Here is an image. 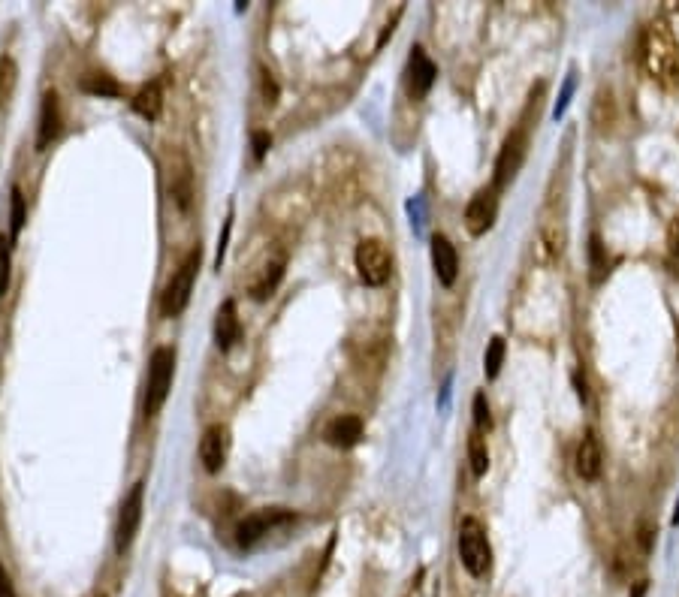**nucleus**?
Instances as JSON below:
<instances>
[{
  "mask_svg": "<svg viewBox=\"0 0 679 597\" xmlns=\"http://www.w3.org/2000/svg\"><path fill=\"white\" fill-rule=\"evenodd\" d=\"M474 429L483 435V432H489V426H492V417H489V402H486V395L483 392H477L474 395Z\"/></svg>",
  "mask_w": 679,
  "mask_h": 597,
  "instance_id": "obj_26",
  "label": "nucleus"
},
{
  "mask_svg": "<svg viewBox=\"0 0 679 597\" xmlns=\"http://www.w3.org/2000/svg\"><path fill=\"white\" fill-rule=\"evenodd\" d=\"M565 245H568V230H565V215H553V218H544L541 224V233H538V251H541V260L547 263H556L562 254H565Z\"/></svg>",
  "mask_w": 679,
  "mask_h": 597,
  "instance_id": "obj_12",
  "label": "nucleus"
},
{
  "mask_svg": "<svg viewBox=\"0 0 679 597\" xmlns=\"http://www.w3.org/2000/svg\"><path fill=\"white\" fill-rule=\"evenodd\" d=\"M667 248L673 257H679V218H673V224L667 227Z\"/></svg>",
  "mask_w": 679,
  "mask_h": 597,
  "instance_id": "obj_31",
  "label": "nucleus"
},
{
  "mask_svg": "<svg viewBox=\"0 0 679 597\" xmlns=\"http://www.w3.org/2000/svg\"><path fill=\"white\" fill-rule=\"evenodd\" d=\"M281 275H284V260H275V263H269L266 266V272L251 284V296L257 299V302H263V299H269L272 293H275V287H278V281H281Z\"/></svg>",
  "mask_w": 679,
  "mask_h": 597,
  "instance_id": "obj_20",
  "label": "nucleus"
},
{
  "mask_svg": "<svg viewBox=\"0 0 679 597\" xmlns=\"http://www.w3.org/2000/svg\"><path fill=\"white\" fill-rule=\"evenodd\" d=\"M529 154V124L517 127L507 133L501 151H498V160H495V175H492V190L501 193L507 184H511L517 178V172L523 169V160Z\"/></svg>",
  "mask_w": 679,
  "mask_h": 597,
  "instance_id": "obj_5",
  "label": "nucleus"
},
{
  "mask_svg": "<svg viewBox=\"0 0 679 597\" xmlns=\"http://www.w3.org/2000/svg\"><path fill=\"white\" fill-rule=\"evenodd\" d=\"M239 338H242L239 311H236V302L227 299V302L218 308V317H215V341H218L221 350H230Z\"/></svg>",
  "mask_w": 679,
  "mask_h": 597,
  "instance_id": "obj_17",
  "label": "nucleus"
},
{
  "mask_svg": "<svg viewBox=\"0 0 679 597\" xmlns=\"http://www.w3.org/2000/svg\"><path fill=\"white\" fill-rule=\"evenodd\" d=\"M504 353H507L504 338H501V335H495V338L489 341V347H486V356H483V371H486V377H489V380H495V377H498L501 362H504Z\"/></svg>",
  "mask_w": 679,
  "mask_h": 597,
  "instance_id": "obj_23",
  "label": "nucleus"
},
{
  "mask_svg": "<svg viewBox=\"0 0 679 597\" xmlns=\"http://www.w3.org/2000/svg\"><path fill=\"white\" fill-rule=\"evenodd\" d=\"M169 193H173L176 206L182 212L191 209V199H194V175H191V163L185 154H176L173 169H169Z\"/></svg>",
  "mask_w": 679,
  "mask_h": 597,
  "instance_id": "obj_13",
  "label": "nucleus"
},
{
  "mask_svg": "<svg viewBox=\"0 0 679 597\" xmlns=\"http://www.w3.org/2000/svg\"><path fill=\"white\" fill-rule=\"evenodd\" d=\"M589 260H592V284H601L607 275V257H604V245L601 236L589 239Z\"/></svg>",
  "mask_w": 679,
  "mask_h": 597,
  "instance_id": "obj_24",
  "label": "nucleus"
},
{
  "mask_svg": "<svg viewBox=\"0 0 679 597\" xmlns=\"http://www.w3.org/2000/svg\"><path fill=\"white\" fill-rule=\"evenodd\" d=\"M197 272H200V248L191 251L182 266L176 269V275L169 278L166 290H163V299H160V311L163 317H179L188 302H191V293H194V281H197Z\"/></svg>",
  "mask_w": 679,
  "mask_h": 597,
  "instance_id": "obj_4",
  "label": "nucleus"
},
{
  "mask_svg": "<svg viewBox=\"0 0 679 597\" xmlns=\"http://www.w3.org/2000/svg\"><path fill=\"white\" fill-rule=\"evenodd\" d=\"M571 91H574V79H568V85H565V94H562V100H559V106H556V118L565 112V106H568V97H571Z\"/></svg>",
  "mask_w": 679,
  "mask_h": 597,
  "instance_id": "obj_33",
  "label": "nucleus"
},
{
  "mask_svg": "<svg viewBox=\"0 0 679 597\" xmlns=\"http://www.w3.org/2000/svg\"><path fill=\"white\" fill-rule=\"evenodd\" d=\"M22 227H25V196H22V190L19 187H13V239L22 233Z\"/></svg>",
  "mask_w": 679,
  "mask_h": 597,
  "instance_id": "obj_28",
  "label": "nucleus"
},
{
  "mask_svg": "<svg viewBox=\"0 0 679 597\" xmlns=\"http://www.w3.org/2000/svg\"><path fill=\"white\" fill-rule=\"evenodd\" d=\"M640 61L643 70L664 88H679V43L667 31V25L655 22L640 37Z\"/></svg>",
  "mask_w": 679,
  "mask_h": 597,
  "instance_id": "obj_1",
  "label": "nucleus"
},
{
  "mask_svg": "<svg viewBox=\"0 0 679 597\" xmlns=\"http://www.w3.org/2000/svg\"><path fill=\"white\" fill-rule=\"evenodd\" d=\"M323 438H326L332 447H354V444L363 438V420H360V417H335V420L326 426Z\"/></svg>",
  "mask_w": 679,
  "mask_h": 597,
  "instance_id": "obj_18",
  "label": "nucleus"
},
{
  "mask_svg": "<svg viewBox=\"0 0 679 597\" xmlns=\"http://www.w3.org/2000/svg\"><path fill=\"white\" fill-rule=\"evenodd\" d=\"M10 266H13V257H10V239L0 236V296L7 293L10 287Z\"/></svg>",
  "mask_w": 679,
  "mask_h": 597,
  "instance_id": "obj_27",
  "label": "nucleus"
},
{
  "mask_svg": "<svg viewBox=\"0 0 679 597\" xmlns=\"http://www.w3.org/2000/svg\"><path fill=\"white\" fill-rule=\"evenodd\" d=\"M142 510H145V483H133V489L124 495L118 522H115V552L124 555L130 543L136 540V531L142 525Z\"/></svg>",
  "mask_w": 679,
  "mask_h": 597,
  "instance_id": "obj_7",
  "label": "nucleus"
},
{
  "mask_svg": "<svg viewBox=\"0 0 679 597\" xmlns=\"http://www.w3.org/2000/svg\"><path fill=\"white\" fill-rule=\"evenodd\" d=\"M176 374V350L173 347H157L148 362V383H145V417H157L166 405L169 389H173Z\"/></svg>",
  "mask_w": 679,
  "mask_h": 597,
  "instance_id": "obj_2",
  "label": "nucleus"
},
{
  "mask_svg": "<svg viewBox=\"0 0 679 597\" xmlns=\"http://www.w3.org/2000/svg\"><path fill=\"white\" fill-rule=\"evenodd\" d=\"M19 85V67L10 55H0V106H7Z\"/></svg>",
  "mask_w": 679,
  "mask_h": 597,
  "instance_id": "obj_21",
  "label": "nucleus"
},
{
  "mask_svg": "<svg viewBox=\"0 0 679 597\" xmlns=\"http://www.w3.org/2000/svg\"><path fill=\"white\" fill-rule=\"evenodd\" d=\"M296 516L290 510H281V507H272V510H257L251 516H245L236 528V540L242 549H251L257 546L263 537H269L272 531H278L281 525H290Z\"/></svg>",
  "mask_w": 679,
  "mask_h": 597,
  "instance_id": "obj_8",
  "label": "nucleus"
},
{
  "mask_svg": "<svg viewBox=\"0 0 679 597\" xmlns=\"http://www.w3.org/2000/svg\"><path fill=\"white\" fill-rule=\"evenodd\" d=\"M227 450H230V432L227 426L215 423L203 432L200 438V462L209 474H218L227 462Z\"/></svg>",
  "mask_w": 679,
  "mask_h": 597,
  "instance_id": "obj_11",
  "label": "nucleus"
},
{
  "mask_svg": "<svg viewBox=\"0 0 679 597\" xmlns=\"http://www.w3.org/2000/svg\"><path fill=\"white\" fill-rule=\"evenodd\" d=\"M133 109H136V115H142L145 121H157L160 112H163V91H160V85H157V82L145 85V88L133 97Z\"/></svg>",
  "mask_w": 679,
  "mask_h": 597,
  "instance_id": "obj_19",
  "label": "nucleus"
},
{
  "mask_svg": "<svg viewBox=\"0 0 679 597\" xmlns=\"http://www.w3.org/2000/svg\"><path fill=\"white\" fill-rule=\"evenodd\" d=\"M251 145H254V157H257V160H263L266 148L272 145V136H269V133H260V130H257V133L251 136Z\"/></svg>",
  "mask_w": 679,
  "mask_h": 597,
  "instance_id": "obj_29",
  "label": "nucleus"
},
{
  "mask_svg": "<svg viewBox=\"0 0 679 597\" xmlns=\"http://www.w3.org/2000/svg\"><path fill=\"white\" fill-rule=\"evenodd\" d=\"M432 266H435V275L444 287H453L456 284V275H459V254L453 248V242L447 236H435L432 239Z\"/></svg>",
  "mask_w": 679,
  "mask_h": 597,
  "instance_id": "obj_14",
  "label": "nucleus"
},
{
  "mask_svg": "<svg viewBox=\"0 0 679 597\" xmlns=\"http://www.w3.org/2000/svg\"><path fill=\"white\" fill-rule=\"evenodd\" d=\"M646 594V582H637V588H634V597H643Z\"/></svg>",
  "mask_w": 679,
  "mask_h": 597,
  "instance_id": "obj_34",
  "label": "nucleus"
},
{
  "mask_svg": "<svg viewBox=\"0 0 679 597\" xmlns=\"http://www.w3.org/2000/svg\"><path fill=\"white\" fill-rule=\"evenodd\" d=\"M468 462H471L474 477H483L489 471V450H486V441L477 429L468 435Z\"/></svg>",
  "mask_w": 679,
  "mask_h": 597,
  "instance_id": "obj_22",
  "label": "nucleus"
},
{
  "mask_svg": "<svg viewBox=\"0 0 679 597\" xmlns=\"http://www.w3.org/2000/svg\"><path fill=\"white\" fill-rule=\"evenodd\" d=\"M459 561L474 579H483L492 570V546L486 528L471 516L459 525Z\"/></svg>",
  "mask_w": 679,
  "mask_h": 597,
  "instance_id": "obj_3",
  "label": "nucleus"
},
{
  "mask_svg": "<svg viewBox=\"0 0 679 597\" xmlns=\"http://www.w3.org/2000/svg\"><path fill=\"white\" fill-rule=\"evenodd\" d=\"M82 88L88 94H100V97H118V85L109 79V76H85L82 79Z\"/></svg>",
  "mask_w": 679,
  "mask_h": 597,
  "instance_id": "obj_25",
  "label": "nucleus"
},
{
  "mask_svg": "<svg viewBox=\"0 0 679 597\" xmlns=\"http://www.w3.org/2000/svg\"><path fill=\"white\" fill-rule=\"evenodd\" d=\"M495 218H498V193L492 187L477 190L465 206V230L474 239H480L492 230Z\"/></svg>",
  "mask_w": 679,
  "mask_h": 597,
  "instance_id": "obj_9",
  "label": "nucleus"
},
{
  "mask_svg": "<svg viewBox=\"0 0 679 597\" xmlns=\"http://www.w3.org/2000/svg\"><path fill=\"white\" fill-rule=\"evenodd\" d=\"M435 76H438V70H435V64L429 61V55L423 52V46H414V49H411V58H408V73H405L408 94H411L414 100H423V97L432 91Z\"/></svg>",
  "mask_w": 679,
  "mask_h": 597,
  "instance_id": "obj_10",
  "label": "nucleus"
},
{
  "mask_svg": "<svg viewBox=\"0 0 679 597\" xmlns=\"http://www.w3.org/2000/svg\"><path fill=\"white\" fill-rule=\"evenodd\" d=\"M354 263H357V272L363 278V284L369 287H384L390 281V272H393V257L387 251L384 242L378 239H366L357 245V254H354Z\"/></svg>",
  "mask_w": 679,
  "mask_h": 597,
  "instance_id": "obj_6",
  "label": "nucleus"
},
{
  "mask_svg": "<svg viewBox=\"0 0 679 597\" xmlns=\"http://www.w3.org/2000/svg\"><path fill=\"white\" fill-rule=\"evenodd\" d=\"M601 465H604V456H601V444L595 438V432H586L580 447H577V459H574V468L583 480H598L601 477Z\"/></svg>",
  "mask_w": 679,
  "mask_h": 597,
  "instance_id": "obj_16",
  "label": "nucleus"
},
{
  "mask_svg": "<svg viewBox=\"0 0 679 597\" xmlns=\"http://www.w3.org/2000/svg\"><path fill=\"white\" fill-rule=\"evenodd\" d=\"M0 597H16V588L10 582V573L0 567Z\"/></svg>",
  "mask_w": 679,
  "mask_h": 597,
  "instance_id": "obj_32",
  "label": "nucleus"
},
{
  "mask_svg": "<svg viewBox=\"0 0 679 597\" xmlns=\"http://www.w3.org/2000/svg\"><path fill=\"white\" fill-rule=\"evenodd\" d=\"M58 133H61V103H58V94H55V91H46V94H43V106H40L37 151H46Z\"/></svg>",
  "mask_w": 679,
  "mask_h": 597,
  "instance_id": "obj_15",
  "label": "nucleus"
},
{
  "mask_svg": "<svg viewBox=\"0 0 679 597\" xmlns=\"http://www.w3.org/2000/svg\"><path fill=\"white\" fill-rule=\"evenodd\" d=\"M260 85H263V97H266V103H275L278 88H275V82H272V76H269L266 70H260Z\"/></svg>",
  "mask_w": 679,
  "mask_h": 597,
  "instance_id": "obj_30",
  "label": "nucleus"
}]
</instances>
